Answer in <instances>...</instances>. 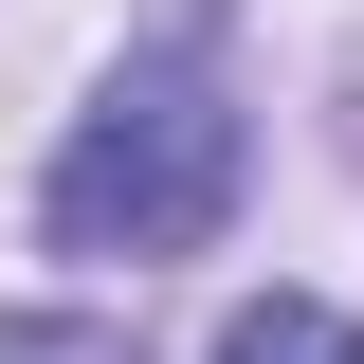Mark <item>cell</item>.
Segmentation results:
<instances>
[{
	"label": "cell",
	"instance_id": "obj_1",
	"mask_svg": "<svg viewBox=\"0 0 364 364\" xmlns=\"http://www.w3.org/2000/svg\"><path fill=\"white\" fill-rule=\"evenodd\" d=\"M237 182H255L237 91L200 73V55H146V73H109V91H91V128L55 146L37 237H55L73 273H164V255H200V237L237 219Z\"/></svg>",
	"mask_w": 364,
	"mask_h": 364
},
{
	"label": "cell",
	"instance_id": "obj_2",
	"mask_svg": "<svg viewBox=\"0 0 364 364\" xmlns=\"http://www.w3.org/2000/svg\"><path fill=\"white\" fill-rule=\"evenodd\" d=\"M219 364H364V328L328 310V291H255V310L219 328Z\"/></svg>",
	"mask_w": 364,
	"mask_h": 364
}]
</instances>
